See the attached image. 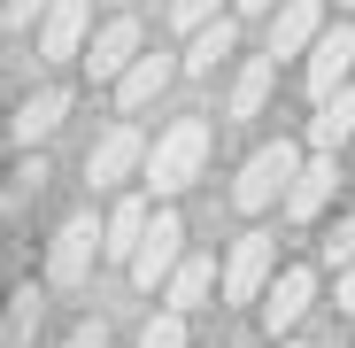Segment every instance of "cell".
I'll use <instances>...</instances> for the list:
<instances>
[{"label":"cell","instance_id":"obj_1","mask_svg":"<svg viewBox=\"0 0 355 348\" xmlns=\"http://www.w3.org/2000/svg\"><path fill=\"white\" fill-rule=\"evenodd\" d=\"M209 140H216V132H209V116H178V124L155 140L147 179H139V186H147L155 201H178V194H186L201 170H209Z\"/></svg>","mask_w":355,"mask_h":348},{"label":"cell","instance_id":"obj_2","mask_svg":"<svg viewBox=\"0 0 355 348\" xmlns=\"http://www.w3.org/2000/svg\"><path fill=\"white\" fill-rule=\"evenodd\" d=\"M293 179H302V147H293V140H263V147L240 163V179H232V209H240V217L286 209Z\"/></svg>","mask_w":355,"mask_h":348},{"label":"cell","instance_id":"obj_3","mask_svg":"<svg viewBox=\"0 0 355 348\" xmlns=\"http://www.w3.org/2000/svg\"><path fill=\"white\" fill-rule=\"evenodd\" d=\"M93 263H108V217L78 209L54 224V240H46V286H62V295H78V286L93 279Z\"/></svg>","mask_w":355,"mask_h":348},{"label":"cell","instance_id":"obj_4","mask_svg":"<svg viewBox=\"0 0 355 348\" xmlns=\"http://www.w3.org/2000/svg\"><path fill=\"white\" fill-rule=\"evenodd\" d=\"M147 155H155L147 132L132 124V116H116V124L85 147V186H93V194H116L124 179H147Z\"/></svg>","mask_w":355,"mask_h":348},{"label":"cell","instance_id":"obj_5","mask_svg":"<svg viewBox=\"0 0 355 348\" xmlns=\"http://www.w3.org/2000/svg\"><path fill=\"white\" fill-rule=\"evenodd\" d=\"M178 263H186V217H178V201H162L155 224H147V240H139V256H132V286L155 295V286L178 279Z\"/></svg>","mask_w":355,"mask_h":348},{"label":"cell","instance_id":"obj_6","mask_svg":"<svg viewBox=\"0 0 355 348\" xmlns=\"http://www.w3.org/2000/svg\"><path fill=\"white\" fill-rule=\"evenodd\" d=\"M347 85H355V24L340 16V24L302 54V93H309V101H332V93H347Z\"/></svg>","mask_w":355,"mask_h":348},{"label":"cell","instance_id":"obj_7","mask_svg":"<svg viewBox=\"0 0 355 348\" xmlns=\"http://www.w3.org/2000/svg\"><path fill=\"white\" fill-rule=\"evenodd\" d=\"M270 279H278V240L270 232H240L224 256V302H263Z\"/></svg>","mask_w":355,"mask_h":348},{"label":"cell","instance_id":"obj_8","mask_svg":"<svg viewBox=\"0 0 355 348\" xmlns=\"http://www.w3.org/2000/svg\"><path fill=\"white\" fill-rule=\"evenodd\" d=\"M147 54V31H139V16L132 8H116L101 31H93V47H85V70H93V85H124V70Z\"/></svg>","mask_w":355,"mask_h":348},{"label":"cell","instance_id":"obj_9","mask_svg":"<svg viewBox=\"0 0 355 348\" xmlns=\"http://www.w3.org/2000/svg\"><path fill=\"white\" fill-rule=\"evenodd\" d=\"M309 302H317V271H309V263H286V271L270 279V295L255 302V310H263V333H270V340H293V325L309 317Z\"/></svg>","mask_w":355,"mask_h":348},{"label":"cell","instance_id":"obj_10","mask_svg":"<svg viewBox=\"0 0 355 348\" xmlns=\"http://www.w3.org/2000/svg\"><path fill=\"white\" fill-rule=\"evenodd\" d=\"M93 47V0H54L39 24V63H85Z\"/></svg>","mask_w":355,"mask_h":348},{"label":"cell","instance_id":"obj_11","mask_svg":"<svg viewBox=\"0 0 355 348\" xmlns=\"http://www.w3.org/2000/svg\"><path fill=\"white\" fill-rule=\"evenodd\" d=\"M324 31H332L324 0H286V8L270 16V47H263V54H278V63H286V54H309Z\"/></svg>","mask_w":355,"mask_h":348},{"label":"cell","instance_id":"obj_12","mask_svg":"<svg viewBox=\"0 0 355 348\" xmlns=\"http://www.w3.org/2000/svg\"><path fill=\"white\" fill-rule=\"evenodd\" d=\"M62 124H70V85H39V93H31V101L16 108V124H8V140H16L24 155H31L39 140H54Z\"/></svg>","mask_w":355,"mask_h":348},{"label":"cell","instance_id":"obj_13","mask_svg":"<svg viewBox=\"0 0 355 348\" xmlns=\"http://www.w3.org/2000/svg\"><path fill=\"white\" fill-rule=\"evenodd\" d=\"M332 194H340V155H309L302 179H293V194H286V217L293 224H317L332 209Z\"/></svg>","mask_w":355,"mask_h":348},{"label":"cell","instance_id":"obj_14","mask_svg":"<svg viewBox=\"0 0 355 348\" xmlns=\"http://www.w3.org/2000/svg\"><path fill=\"white\" fill-rule=\"evenodd\" d=\"M170 78H186V63H178V54H139V63L124 70V85H116V108H124V116L155 108V101L170 93Z\"/></svg>","mask_w":355,"mask_h":348},{"label":"cell","instance_id":"obj_15","mask_svg":"<svg viewBox=\"0 0 355 348\" xmlns=\"http://www.w3.org/2000/svg\"><path fill=\"white\" fill-rule=\"evenodd\" d=\"M155 209H162L155 194H116V209H108V263L132 271V256H139V240H147Z\"/></svg>","mask_w":355,"mask_h":348},{"label":"cell","instance_id":"obj_16","mask_svg":"<svg viewBox=\"0 0 355 348\" xmlns=\"http://www.w3.org/2000/svg\"><path fill=\"white\" fill-rule=\"evenodd\" d=\"M270 85H278V54H248V63L232 70L224 116H232V124H248V116H263V108H270Z\"/></svg>","mask_w":355,"mask_h":348},{"label":"cell","instance_id":"obj_17","mask_svg":"<svg viewBox=\"0 0 355 348\" xmlns=\"http://www.w3.org/2000/svg\"><path fill=\"white\" fill-rule=\"evenodd\" d=\"M309 147H317V155L355 147V85H347V93H332V101H317V116H309Z\"/></svg>","mask_w":355,"mask_h":348},{"label":"cell","instance_id":"obj_18","mask_svg":"<svg viewBox=\"0 0 355 348\" xmlns=\"http://www.w3.org/2000/svg\"><path fill=\"white\" fill-rule=\"evenodd\" d=\"M216 286H224V271H216L209 256H186V263H178V279L162 286V302H170L178 317H193V310H201V302L216 295Z\"/></svg>","mask_w":355,"mask_h":348},{"label":"cell","instance_id":"obj_19","mask_svg":"<svg viewBox=\"0 0 355 348\" xmlns=\"http://www.w3.org/2000/svg\"><path fill=\"white\" fill-rule=\"evenodd\" d=\"M232 47H240V16H216V24H201V31L186 39V54H178V63H186V78H209Z\"/></svg>","mask_w":355,"mask_h":348},{"label":"cell","instance_id":"obj_20","mask_svg":"<svg viewBox=\"0 0 355 348\" xmlns=\"http://www.w3.org/2000/svg\"><path fill=\"white\" fill-rule=\"evenodd\" d=\"M8 302H16V310H8V348H24V340L39 333V310H46V286H31V279H24V286H16Z\"/></svg>","mask_w":355,"mask_h":348},{"label":"cell","instance_id":"obj_21","mask_svg":"<svg viewBox=\"0 0 355 348\" xmlns=\"http://www.w3.org/2000/svg\"><path fill=\"white\" fill-rule=\"evenodd\" d=\"M162 16H170V31H186V39H193L201 24H216V16H232V0H170Z\"/></svg>","mask_w":355,"mask_h":348},{"label":"cell","instance_id":"obj_22","mask_svg":"<svg viewBox=\"0 0 355 348\" xmlns=\"http://www.w3.org/2000/svg\"><path fill=\"white\" fill-rule=\"evenodd\" d=\"M317 248H324V263H332V271H347V263H355V209H347V217H340V224L324 232Z\"/></svg>","mask_w":355,"mask_h":348},{"label":"cell","instance_id":"obj_23","mask_svg":"<svg viewBox=\"0 0 355 348\" xmlns=\"http://www.w3.org/2000/svg\"><path fill=\"white\" fill-rule=\"evenodd\" d=\"M139 348H186V317H178V310L147 317V325H139Z\"/></svg>","mask_w":355,"mask_h":348},{"label":"cell","instance_id":"obj_24","mask_svg":"<svg viewBox=\"0 0 355 348\" xmlns=\"http://www.w3.org/2000/svg\"><path fill=\"white\" fill-rule=\"evenodd\" d=\"M46 8L54 0H0V31H31V24H46Z\"/></svg>","mask_w":355,"mask_h":348},{"label":"cell","instance_id":"obj_25","mask_svg":"<svg viewBox=\"0 0 355 348\" xmlns=\"http://www.w3.org/2000/svg\"><path fill=\"white\" fill-rule=\"evenodd\" d=\"M62 348H108V325L101 317H85V325H70V340Z\"/></svg>","mask_w":355,"mask_h":348},{"label":"cell","instance_id":"obj_26","mask_svg":"<svg viewBox=\"0 0 355 348\" xmlns=\"http://www.w3.org/2000/svg\"><path fill=\"white\" fill-rule=\"evenodd\" d=\"M286 0H232V16H278Z\"/></svg>","mask_w":355,"mask_h":348},{"label":"cell","instance_id":"obj_27","mask_svg":"<svg viewBox=\"0 0 355 348\" xmlns=\"http://www.w3.org/2000/svg\"><path fill=\"white\" fill-rule=\"evenodd\" d=\"M340 317H355V263L340 271Z\"/></svg>","mask_w":355,"mask_h":348},{"label":"cell","instance_id":"obj_28","mask_svg":"<svg viewBox=\"0 0 355 348\" xmlns=\"http://www.w3.org/2000/svg\"><path fill=\"white\" fill-rule=\"evenodd\" d=\"M270 348H302V340H270Z\"/></svg>","mask_w":355,"mask_h":348},{"label":"cell","instance_id":"obj_29","mask_svg":"<svg viewBox=\"0 0 355 348\" xmlns=\"http://www.w3.org/2000/svg\"><path fill=\"white\" fill-rule=\"evenodd\" d=\"M347 8H355V0H340V16H347Z\"/></svg>","mask_w":355,"mask_h":348},{"label":"cell","instance_id":"obj_30","mask_svg":"<svg viewBox=\"0 0 355 348\" xmlns=\"http://www.w3.org/2000/svg\"><path fill=\"white\" fill-rule=\"evenodd\" d=\"M116 8H132V0H116Z\"/></svg>","mask_w":355,"mask_h":348}]
</instances>
